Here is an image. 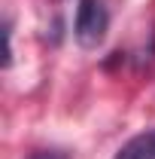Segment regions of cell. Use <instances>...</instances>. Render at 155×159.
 Wrapping results in <instances>:
<instances>
[{"label": "cell", "instance_id": "cell-1", "mask_svg": "<svg viewBox=\"0 0 155 159\" xmlns=\"http://www.w3.org/2000/svg\"><path fill=\"white\" fill-rule=\"evenodd\" d=\"M110 31V9L103 0H79L76 19H73V37L82 49H97Z\"/></svg>", "mask_w": 155, "mask_h": 159}, {"label": "cell", "instance_id": "cell-3", "mask_svg": "<svg viewBox=\"0 0 155 159\" xmlns=\"http://www.w3.org/2000/svg\"><path fill=\"white\" fill-rule=\"evenodd\" d=\"M31 159H70L64 150H37Z\"/></svg>", "mask_w": 155, "mask_h": 159}, {"label": "cell", "instance_id": "cell-2", "mask_svg": "<svg viewBox=\"0 0 155 159\" xmlns=\"http://www.w3.org/2000/svg\"><path fill=\"white\" fill-rule=\"evenodd\" d=\"M113 159H155V129H146L131 141H125Z\"/></svg>", "mask_w": 155, "mask_h": 159}]
</instances>
